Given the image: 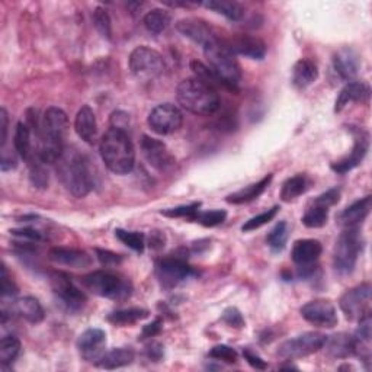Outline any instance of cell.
I'll use <instances>...</instances> for the list:
<instances>
[{
	"label": "cell",
	"mask_w": 372,
	"mask_h": 372,
	"mask_svg": "<svg viewBox=\"0 0 372 372\" xmlns=\"http://www.w3.org/2000/svg\"><path fill=\"white\" fill-rule=\"evenodd\" d=\"M69 120L63 109L51 106L45 110L38 129V159L47 164L57 163L64 152Z\"/></svg>",
	"instance_id": "obj_1"
},
{
	"label": "cell",
	"mask_w": 372,
	"mask_h": 372,
	"mask_svg": "<svg viewBox=\"0 0 372 372\" xmlns=\"http://www.w3.org/2000/svg\"><path fill=\"white\" fill-rule=\"evenodd\" d=\"M101 157L108 169L117 175H127L134 169L136 150L124 129L110 127L101 138Z\"/></svg>",
	"instance_id": "obj_2"
},
{
	"label": "cell",
	"mask_w": 372,
	"mask_h": 372,
	"mask_svg": "<svg viewBox=\"0 0 372 372\" xmlns=\"http://www.w3.org/2000/svg\"><path fill=\"white\" fill-rule=\"evenodd\" d=\"M57 164V178L76 198H85L92 189V179L83 156L74 147H66Z\"/></svg>",
	"instance_id": "obj_3"
},
{
	"label": "cell",
	"mask_w": 372,
	"mask_h": 372,
	"mask_svg": "<svg viewBox=\"0 0 372 372\" xmlns=\"http://www.w3.org/2000/svg\"><path fill=\"white\" fill-rule=\"evenodd\" d=\"M176 98L183 109L195 115H211L220 108L217 90L196 78L182 80L176 89Z\"/></svg>",
	"instance_id": "obj_4"
},
{
	"label": "cell",
	"mask_w": 372,
	"mask_h": 372,
	"mask_svg": "<svg viewBox=\"0 0 372 372\" xmlns=\"http://www.w3.org/2000/svg\"><path fill=\"white\" fill-rule=\"evenodd\" d=\"M203 54L215 79L230 90H238L241 80V67L234 52L222 41H215L203 48Z\"/></svg>",
	"instance_id": "obj_5"
},
{
	"label": "cell",
	"mask_w": 372,
	"mask_h": 372,
	"mask_svg": "<svg viewBox=\"0 0 372 372\" xmlns=\"http://www.w3.org/2000/svg\"><path fill=\"white\" fill-rule=\"evenodd\" d=\"M83 285L95 295L110 300H125L133 291L131 284L125 278L108 271H95L86 275Z\"/></svg>",
	"instance_id": "obj_6"
},
{
	"label": "cell",
	"mask_w": 372,
	"mask_h": 372,
	"mask_svg": "<svg viewBox=\"0 0 372 372\" xmlns=\"http://www.w3.org/2000/svg\"><path fill=\"white\" fill-rule=\"evenodd\" d=\"M362 250V237L358 229H346L336 241L333 253V265L341 275L353 272Z\"/></svg>",
	"instance_id": "obj_7"
},
{
	"label": "cell",
	"mask_w": 372,
	"mask_h": 372,
	"mask_svg": "<svg viewBox=\"0 0 372 372\" xmlns=\"http://www.w3.org/2000/svg\"><path fill=\"white\" fill-rule=\"evenodd\" d=\"M129 70L140 80H153L164 70V62L156 50L140 45L129 54Z\"/></svg>",
	"instance_id": "obj_8"
},
{
	"label": "cell",
	"mask_w": 372,
	"mask_h": 372,
	"mask_svg": "<svg viewBox=\"0 0 372 372\" xmlns=\"http://www.w3.org/2000/svg\"><path fill=\"white\" fill-rule=\"evenodd\" d=\"M326 341H327L326 334L319 331H308L284 342L278 349V357L285 361L300 359L313 355V353L323 349Z\"/></svg>",
	"instance_id": "obj_9"
},
{
	"label": "cell",
	"mask_w": 372,
	"mask_h": 372,
	"mask_svg": "<svg viewBox=\"0 0 372 372\" xmlns=\"http://www.w3.org/2000/svg\"><path fill=\"white\" fill-rule=\"evenodd\" d=\"M371 284L364 282L348 289L341 299V310L349 320H361L371 314Z\"/></svg>",
	"instance_id": "obj_10"
},
{
	"label": "cell",
	"mask_w": 372,
	"mask_h": 372,
	"mask_svg": "<svg viewBox=\"0 0 372 372\" xmlns=\"http://www.w3.org/2000/svg\"><path fill=\"white\" fill-rule=\"evenodd\" d=\"M196 272L180 257H164L156 265V275L163 288L172 289Z\"/></svg>",
	"instance_id": "obj_11"
},
{
	"label": "cell",
	"mask_w": 372,
	"mask_h": 372,
	"mask_svg": "<svg viewBox=\"0 0 372 372\" xmlns=\"http://www.w3.org/2000/svg\"><path fill=\"white\" fill-rule=\"evenodd\" d=\"M148 127L159 136H169L176 133L183 124L180 109L172 103L157 105L147 118Z\"/></svg>",
	"instance_id": "obj_12"
},
{
	"label": "cell",
	"mask_w": 372,
	"mask_h": 372,
	"mask_svg": "<svg viewBox=\"0 0 372 372\" xmlns=\"http://www.w3.org/2000/svg\"><path fill=\"white\" fill-rule=\"evenodd\" d=\"M51 288L57 299L71 311L80 310L86 303V295L73 284L71 278L63 272H54L51 275Z\"/></svg>",
	"instance_id": "obj_13"
},
{
	"label": "cell",
	"mask_w": 372,
	"mask_h": 372,
	"mask_svg": "<svg viewBox=\"0 0 372 372\" xmlns=\"http://www.w3.org/2000/svg\"><path fill=\"white\" fill-rule=\"evenodd\" d=\"M322 252L323 248L319 240L304 238L295 241L291 256L294 264L299 266L300 276H308L310 273H313V265L317 262Z\"/></svg>",
	"instance_id": "obj_14"
},
{
	"label": "cell",
	"mask_w": 372,
	"mask_h": 372,
	"mask_svg": "<svg viewBox=\"0 0 372 372\" xmlns=\"http://www.w3.org/2000/svg\"><path fill=\"white\" fill-rule=\"evenodd\" d=\"M140 147L144 159L148 162V164L155 167V169L164 172L171 169L175 164V157L163 141L148 136H143Z\"/></svg>",
	"instance_id": "obj_15"
},
{
	"label": "cell",
	"mask_w": 372,
	"mask_h": 372,
	"mask_svg": "<svg viewBox=\"0 0 372 372\" xmlns=\"http://www.w3.org/2000/svg\"><path fill=\"white\" fill-rule=\"evenodd\" d=\"M303 317L319 327H327L331 329L338 324V311L336 307L333 306V303L327 300H314L307 303L306 306L301 307L300 310Z\"/></svg>",
	"instance_id": "obj_16"
},
{
	"label": "cell",
	"mask_w": 372,
	"mask_h": 372,
	"mask_svg": "<svg viewBox=\"0 0 372 372\" xmlns=\"http://www.w3.org/2000/svg\"><path fill=\"white\" fill-rule=\"evenodd\" d=\"M106 333L101 329H87L78 339V349L80 357L87 362L98 364L105 355Z\"/></svg>",
	"instance_id": "obj_17"
},
{
	"label": "cell",
	"mask_w": 372,
	"mask_h": 372,
	"mask_svg": "<svg viewBox=\"0 0 372 372\" xmlns=\"http://www.w3.org/2000/svg\"><path fill=\"white\" fill-rule=\"evenodd\" d=\"M176 29L186 38H189L203 48L218 41V36L214 29L207 22L196 20V17H186V20L179 21L176 24Z\"/></svg>",
	"instance_id": "obj_18"
},
{
	"label": "cell",
	"mask_w": 372,
	"mask_h": 372,
	"mask_svg": "<svg viewBox=\"0 0 372 372\" xmlns=\"http://www.w3.org/2000/svg\"><path fill=\"white\" fill-rule=\"evenodd\" d=\"M226 45L240 55H245L252 60H262L266 55V45L262 40L256 38V36L250 35H238L233 38L230 43H226Z\"/></svg>",
	"instance_id": "obj_19"
},
{
	"label": "cell",
	"mask_w": 372,
	"mask_h": 372,
	"mask_svg": "<svg viewBox=\"0 0 372 372\" xmlns=\"http://www.w3.org/2000/svg\"><path fill=\"white\" fill-rule=\"evenodd\" d=\"M50 259L54 264L73 269H85L92 265V257L79 249L54 248L50 250Z\"/></svg>",
	"instance_id": "obj_20"
},
{
	"label": "cell",
	"mask_w": 372,
	"mask_h": 372,
	"mask_svg": "<svg viewBox=\"0 0 372 372\" xmlns=\"http://www.w3.org/2000/svg\"><path fill=\"white\" fill-rule=\"evenodd\" d=\"M372 207L371 196H365L357 202H353L352 206L345 208L341 215L338 217V222L345 229H358L359 224L365 221Z\"/></svg>",
	"instance_id": "obj_21"
},
{
	"label": "cell",
	"mask_w": 372,
	"mask_h": 372,
	"mask_svg": "<svg viewBox=\"0 0 372 372\" xmlns=\"http://www.w3.org/2000/svg\"><path fill=\"white\" fill-rule=\"evenodd\" d=\"M333 67L339 73V76L345 80H352L357 78L359 71V57L352 48H341L333 54Z\"/></svg>",
	"instance_id": "obj_22"
},
{
	"label": "cell",
	"mask_w": 372,
	"mask_h": 372,
	"mask_svg": "<svg viewBox=\"0 0 372 372\" xmlns=\"http://www.w3.org/2000/svg\"><path fill=\"white\" fill-rule=\"evenodd\" d=\"M368 148H369L368 136L364 131H361V137H357L355 145H353V150L350 152V155L338 163H333L331 169L336 173H341V175L348 173L352 169H355V167L359 166L362 163V160L365 159V156L368 153Z\"/></svg>",
	"instance_id": "obj_23"
},
{
	"label": "cell",
	"mask_w": 372,
	"mask_h": 372,
	"mask_svg": "<svg viewBox=\"0 0 372 372\" xmlns=\"http://www.w3.org/2000/svg\"><path fill=\"white\" fill-rule=\"evenodd\" d=\"M74 129H76L78 136L87 144H93L96 141L98 136V124L96 117L92 108L85 105L79 109V113L74 120Z\"/></svg>",
	"instance_id": "obj_24"
},
{
	"label": "cell",
	"mask_w": 372,
	"mask_h": 372,
	"mask_svg": "<svg viewBox=\"0 0 372 372\" xmlns=\"http://www.w3.org/2000/svg\"><path fill=\"white\" fill-rule=\"evenodd\" d=\"M359 322V327L357 333L353 334V353L358 355L364 362L369 364L371 362V314H366L365 317H362Z\"/></svg>",
	"instance_id": "obj_25"
},
{
	"label": "cell",
	"mask_w": 372,
	"mask_h": 372,
	"mask_svg": "<svg viewBox=\"0 0 372 372\" xmlns=\"http://www.w3.org/2000/svg\"><path fill=\"white\" fill-rule=\"evenodd\" d=\"M369 86L364 82H350L348 83L339 93L336 99V105H334V113H342V109L349 102H368L369 99Z\"/></svg>",
	"instance_id": "obj_26"
},
{
	"label": "cell",
	"mask_w": 372,
	"mask_h": 372,
	"mask_svg": "<svg viewBox=\"0 0 372 372\" xmlns=\"http://www.w3.org/2000/svg\"><path fill=\"white\" fill-rule=\"evenodd\" d=\"M319 78V69L314 62L301 59L295 63L292 69V85L299 89L311 86Z\"/></svg>",
	"instance_id": "obj_27"
},
{
	"label": "cell",
	"mask_w": 372,
	"mask_h": 372,
	"mask_svg": "<svg viewBox=\"0 0 372 372\" xmlns=\"http://www.w3.org/2000/svg\"><path fill=\"white\" fill-rule=\"evenodd\" d=\"M13 310L20 314L22 319H25L27 322L32 324L41 323L45 317V313H44L41 303L36 299H34V296H24V299L16 300L13 304Z\"/></svg>",
	"instance_id": "obj_28"
},
{
	"label": "cell",
	"mask_w": 372,
	"mask_h": 372,
	"mask_svg": "<svg viewBox=\"0 0 372 372\" xmlns=\"http://www.w3.org/2000/svg\"><path fill=\"white\" fill-rule=\"evenodd\" d=\"M324 346L331 358L345 359L353 355V338L348 333L333 334V336L327 338Z\"/></svg>",
	"instance_id": "obj_29"
},
{
	"label": "cell",
	"mask_w": 372,
	"mask_h": 372,
	"mask_svg": "<svg viewBox=\"0 0 372 372\" xmlns=\"http://www.w3.org/2000/svg\"><path fill=\"white\" fill-rule=\"evenodd\" d=\"M273 176L272 175H268L265 176L264 179H260L259 182L256 183H252L249 186H246V188L240 189L231 195L227 196V202L229 203H246V202H252L255 199H257L260 195H262L265 192V189L269 186V183L272 182Z\"/></svg>",
	"instance_id": "obj_30"
},
{
	"label": "cell",
	"mask_w": 372,
	"mask_h": 372,
	"mask_svg": "<svg viewBox=\"0 0 372 372\" xmlns=\"http://www.w3.org/2000/svg\"><path fill=\"white\" fill-rule=\"evenodd\" d=\"M136 358V353L131 348H117L109 352H105V355L96 364L105 369H117L131 364Z\"/></svg>",
	"instance_id": "obj_31"
},
{
	"label": "cell",
	"mask_w": 372,
	"mask_h": 372,
	"mask_svg": "<svg viewBox=\"0 0 372 372\" xmlns=\"http://www.w3.org/2000/svg\"><path fill=\"white\" fill-rule=\"evenodd\" d=\"M13 145L16 153L21 159L32 162V138H31V127L25 122H17L13 137Z\"/></svg>",
	"instance_id": "obj_32"
},
{
	"label": "cell",
	"mask_w": 372,
	"mask_h": 372,
	"mask_svg": "<svg viewBox=\"0 0 372 372\" xmlns=\"http://www.w3.org/2000/svg\"><path fill=\"white\" fill-rule=\"evenodd\" d=\"M201 5L226 16L230 21H240L245 15L243 6L237 2H231V0H210V2H202Z\"/></svg>",
	"instance_id": "obj_33"
},
{
	"label": "cell",
	"mask_w": 372,
	"mask_h": 372,
	"mask_svg": "<svg viewBox=\"0 0 372 372\" xmlns=\"http://www.w3.org/2000/svg\"><path fill=\"white\" fill-rule=\"evenodd\" d=\"M308 189V180L304 175H296L287 179L281 189V199L284 202H291L295 198L301 196Z\"/></svg>",
	"instance_id": "obj_34"
},
{
	"label": "cell",
	"mask_w": 372,
	"mask_h": 372,
	"mask_svg": "<svg viewBox=\"0 0 372 372\" xmlns=\"http://www.w3.org/2000/svg\"><path fill=\"white\" fill-rule=\"evenodd\" d=\"M147 317H148V311L144 308H125L109 314L108 320L115 326H128Z\"/></svg>",
	"instance_id": "obj_35"
},
{
	"label": "cell",
	"mask_w": 372,
	"mask_h": 372,
	"mask_svg": "<svg viewBox=\"0 0 372 372\" xmlns=\"http://www.w3.org/2000/svg\"><path fill=\"white\" fill-rule=\"evenodd\" d=\"M143 24L145 29L152 34H160L166 31L171 24V16L163 9H153L144 15Z\"/></svg>",
	"instance_id": "obj_36"
},
{
	"label": "cell",
	"mask_w": 372,
	"mask_h": 372,
	"mask_svg": "<svg viewBox=\"0 0 372 372\" xmlns=\"http://www.w3.org/2000/svg\"><path fill=\"white\" fill-rule=\"evenodd\" d=\"M21 350V342L13 334H8L0 342V362L2 365H9L12 364L16 357L20 355Z\"/></svg>",
	"instance_id": "obj_37"
},
{
	"label": "cell",
	"mask_w": 372,
	"mask_h": 372,
	"mask_svg": "<svg viewBox=\"0 0 372 372\" xmlns=\"http://www.w3.org/2000/svg\"><path fill=\"white\" fill-rule=\"evenodd\" d=\"M288 236H289L288 224L285 221H281L278 222V224L271 230V233L266 236V243L272 250L281 252L287 245Z\"/></svg>",
	"instance_id": "obj_38"
},
{
	"label": "cell",
	"mask_w": 372,
	"mask_h": 372,
	"mask_svg": "<svg viewBox=\"0 0 372 372\" xmlns=\"http://www.w3.org/2000/svg\"><path fill=\"white\" fill-rule=\"evenodd\" d=\"M329 220V210L319 207V206H313L303 217V224L308 229H320L324 227L326 222Z\"/></svg>",
	"instance_id": "obj_39"
},
{
	"label": "cell",
	"mask_w": 372,
	"mask_h": 372,
	"mask_svg": "<svg viewBox=\"0 0 372 372\" xmlns=\"http://www.w3.org/2000/svg\"><path fill=\"white\" fill-rule=\"evenodd\" d=\"M115 236L118 237L120 241H122V243L125 246H128L129 249H133V250L140 252V253L144 250L145 237H144L143 233L127 231V230H122V229H117L115 230Z\"/></svg>",
	"instance_id": "obj_40"
},
{
	"label": "cell",
	"mask_w": 372,
	"mask_h": 372,
	"mask_svg": "<svg viewBox=\"0 0 372 372\" xmlns=\"http://www.w3.org/2000/svg\"><path fill=\"white\" fill-rule=\"evenodd\" d=\"M92 20L93 24H95V28L103 38L110 40V35H113V25H110V17L108 10L103 8H96L92 15Z\"/></svg>",
	"instance_id": "obj_41"
},
{
	"label": "cell",
	"mask_w": 372,
	"mask_h": 372,
	"mask_svg": "<svg viewBox=\"0 0 372 372\" xmlns=\"http://www.w3.org/2000/svg\"><path fill=\"white\" fill-rule=\"evenodd\" d=\"M227 218V213L224 210H214V211H207V213H201L195 215L194 221L199 222L203 227H215L222 224Z\"/></svg>",
	"instance_id": "obj_42"
},
{
	"label": "cell",
	"mask_w": 372,
	"mask_h": 372,
	"mask_svg": "<svg viewBox=\"0 0 372 372\" xmlns=\"http://www.w3.org/2000/svg\"><path fill=\"white\" fill-rule=\"evenodd\" d=\"M278 211H279V207L275 206V207H272L271 210H268V211H265V213H262V214H259V215L250 218L249 221L245 222L243 226H241V230L246 231V233H249V231H253V230L260 229L262 226L268 224L269 221H272V220L276 217Z\"/></svg>",
	"instance_id": "obj_43"
},
{
	"label": "cell",
	"mask_w": 372,
	"mask_h": 372,
	"mask_svg": "<svg viewBox=\"0 0 372 372\" xmlns=\"http://www.w3.org/2000/svg\"><path fill=\"white\" fill-rule=\"evenodd\" d=\"M44 162L38 163V162H29V167H31V172H29V179L32 182L34 186H36V188H41V189H45L47 185H48V173L45 172L44 166H43Z\"/></svg>",
	"instance_id": "obj_44"
},
{
	"label": "cell",
	"mask_w": 372,
	"mask_h": 372,
	"mask_svg": "<svg viewBox=\"0 0 372 372\" xmlns=\"http://www.w3.org/2000/svg\"><path fill=\"white\" fill-rule=\"evenodd\" d=\"M199 207H201L199 202H194V203H189V206H180V207H176V208L164 210V211H162V214L166 215V217H172V218L183 217V218L194 220L195 215L199 211Z\"/></svg>",
	"instance_id": "obj_45"
},
{
	"label": "cell",
	"mask_w": 372,
	"mask_h": 372,
	"mask_svg": "<svg viewBox=\"0 0 372 372\" xmlns=\"http://www.w3.org/2000/svg\"><path fill=\"white\" fill-rule=\"evenodd\" d=\"M208 357L213 358V359H217V361H224L227 364L237 362V352L234 349H231L230 346H226V345L214 346L210 350Z\"/></svg>",
	"instance_id": "obj_46"
},
{
	"label": "cell",
	"mask_w": 372,
	"mask_h": 372,
	"mask_svg": "<svg viewBox=\"0 0 372 372\" xmlns=\"http://www.w3.org/2000/svg\"><path fill=\"white\" fill-rule=\"evenodd\" d=\"M339 199H341V191L338 188H333V189H329L324 194L315 198V201L313 202V206H319V207L329 210L330 207L336 206Z\"/></svg>",
	"instance_id": "obj_47"
},
{
	"label": "cell",
	"mask_w": 372,
	"mask_h": 372,
	"mask_svg": "<svg viewBox=\"0 0 372 372\" xmlns=\"http://www.w3.org/2000/svg\"><path fill=\"white\" fill-rule=\"evenodd\" d=\"M222 322L229 324L230 327H236V329H241L245 326L243 315H241V313L234 307H230L222 313Z\"/></svg>",
	"instance_id": "obj_48"
},
{
	"label": "cell",
	"mask_w": 372,
	"mask_h": 372,
	"mask_svg": "<svg viewBox=\"0 0 372 372\" xmlns=\"http://www.w3.org/2000/svg\"><path fill=\"white\" fill-rule=\"evenodd\" d=\"M96 256L101 260V264L105 266H114L122 262V256L117 255L114 252H109V250H103V249H96Z\"/></svg>",
	"instance_id": "obj_49"
},
{
	"label": "cell",
	"mask_w": 372,
	"mask_h": 372,
	"mask_svg": "<svg viewBox=\"0 0 372 372\" xmlns=\"http://www.w3.org/2000/svg\"><path fill=\"white\" fill-rule=\"evenodd\" d=\"M17 294V287L12 281V278L8 273L6 266L2 268V296L6 299V296H13Z\"/></svg>",
	"instance_id": "obj_50"
},
{
	"label": "cell",
	"mask_w": 372,
	"mask_h": 372,
	"mask_svg": "<svg viewBox=\"0 0 372 372\" xmlns=\"http://www.w3.org/2000/svg\"><path fill=\"white\" fill-rule=\"evenodd\" d=\"M163 346L157 342H152L148 346H145V357L150 359V361H155V362H159L162 358H163Z\"/></svg>",
	"instance_id": "obj_51"
},
{
	"label": "cell",
	"mask_w": 372,
	"mask_h": 372,
	"mask_svg": "<svg viewBox=\"0 0 372 372\" xmlns=\"http://www.w3.org/2000/svg\"><path fill=\"white\" fill-rule=\"evenodd\" d=\"M128 122H129V118L125 113H122V110H117V113L110 115V127L120 128V129H124V131H127Z\"/></svg>",
	"instance_id": "obj_52"
},
{
	"label": "cell",
	"mask_w": 372,
	"mask_h": 372,
	"mask_svg": "<svg viewBox=\"0 0 372 372\" xmlns=\"http://www.w3.org/2000/svg\"><path fill=\"white\" fill-rule=\"evenodd\" d=\"M13 236L20 237V238H24L27 241H40L43 237H41V233H38L36 230H32V229H21V230H13L12 231Z\"/></svg>",
	"instance_id": "obj_53"
},
{
	"label": "cell",
	"mask_w": 372,
	"mask_h": 372,
	"mask_svg": "<svg viewBox=\"0 0 372 372\" xmlns=\"http://www.w3.org/2000/svg\"><path fill=\"white\" fill-rule=\"evenodd\" d=\"M0 131H2V136H0V145H5L8 140V131H9V118L6 109L2 108L0 110Z\"/></svg>",
	"instance_id": "obj_54"
},
{
	"label": "cell",
	"mask_w": 372,
	"mask_h": 372,
	"mask_svg": "<svg viewBox=\"0 0 372 372\" xmlns=\"http://www.w3.org/2000/svg\"><path fill=\"white\" fill-rule=\"evenodd\" d=\"M243 357H245L246 361L250 364V366H253V368H256V369H266V368H268L266 362H265L262 358L257 357V355H255L253 352H250V350H248V349L243 352Z\"/></svg>",
	"instance_id": "obj_55"
},
{
	"label": "cell",
	"mask_w": 372,
	"mask_h": 372,
	"mask_svg": "<svg viewBox=\"0 0 372 372\" xmlns=\"http://www.w3.org/2000/svg\"><path fill=\"white\" fill-rule=\"evenodd\" d=\"M160 330H162V320L156 319L153 323L147 324L143 329V338H155L156 334L160 333Z\"/></svg>",
	"instance_id": "obj_56"
},
{
	"label": "cell",
	"mask_w": 372,
	"mask_h": 372,
	"mask_svg": "<svg viewBox=\"0 0 372 372\" xmlns=\"http://www.w3.org/2000/svg\"><path fill=\"white\" fill-rule=\"evenodd\" d=\"M164 243V237H163V234H160V233H152V237H150V246L152 248H162V246H164L163 245Z\"/></svg>",
	"instance_id": "obj_57"
}]
</instances>
